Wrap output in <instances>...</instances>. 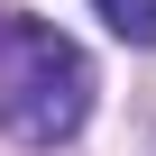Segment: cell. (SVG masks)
Returning <instances> with one entry per match:
<instances>
[{"mask_svg": "<svg viewBox=\"0 0 156 156\" xmlns=\"http://www.w3.org/2000/svg\"><path fill=\"white\" fill-rule=\"evenodd\" d=\"M92 19L129 46H156V0H92Z\"/></svg>", "mask_w": 156, "mask_h": 156, "instance_id": "7a4b0ae2", "label": "cell"}, {"mask_svg": "<svg viewBox=\"0 0 156 156\" xmlns=\"http://www.w3.org/2000/svg\"><path fill=\"white\" fill-rule=\"evenodd\" d=\"M92 119V55L37 9H0V129L19 147H64Z\"/></svg>", "mask_w": 156, "mask_h": 156, "instance_id": "6da1fadb", "label": "cell"}]
</instances>
